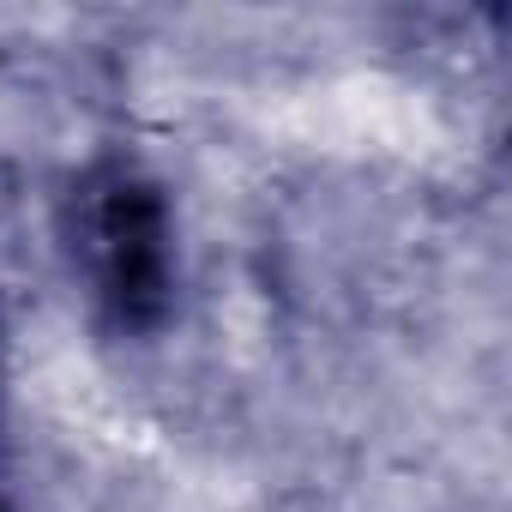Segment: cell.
I'll return each mask as SVG.
<instances>
[{
  "label": "cell",
  "mask_w": 512,
  "mask_h": 512,
  "mask_svg": "<svg viewBox=\"0 0 512 512\" xmlns=\"http://www.w3.org/2000/svg\"><path fill=\"white\" fill-rule=\"evenodd\" d=\"M0 512H7V506H0Z\"/></svg>",
  "instance_id": "7a4b0ae2"
},
{
  "label": "cell",
  "mask_w": 512,
  "mask_h": 512,
  "mask_svg": "<svg viewBox=\"0 0 512 512\" xmlns=\"http://www.w3.org/2000/svg\"><path fill=\"white\" fill-rule=\"evenodd\" d=\"M61 235L91 302L121 332H157L175 308V211L133 157H97L61 205Z\"/></svg>",
  "instance_id": "6da1fadb"
}]
</instances>
